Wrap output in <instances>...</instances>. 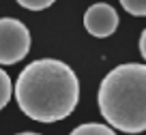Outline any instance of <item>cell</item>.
<instances>
[{"label":"cell","instance_id":"cell-10","mask_svg":"<svg viewBox=\"0 0 146 135\" xmlns=\"http://www.w3.org/2000/svg\"><path fill=\"white\" fill-rule=\"evenodd\" d=\"M17 135H41V133H35V131H24V133H17Z\"/></svg>","mask_w":146,"mask_h":135},{"label":"cell","instance_id":"cell-1","mask_svg":"<svg viewBox=\"0 0 146 135\" xmlns=\"http://www.w3.org/2000/svg\"><path fill=\"white\" fill-rule=\"evenodd\" d=\"M13 95L30 120L50 124L64 120L78 107L80 79L62 60L39 58L19 73Z\"/></svg>","mask_w":146,"mask_h":135},{"label":"cell","instance_id":"cell-9","mask_svg":"<svg viewBox=\"0 0 146 135\" xmlns=\"http://www.w3.org/2000/svg\"><path fill=\"white\" fill-rule=\"evenodd\" d=\"M140 54H142V58L146 60V28L142 30V34H140Z\"/></svg>","mask_w":146,"mask_h":135},{"label":"cell","instance_id":"cell-8","mask_svg":"<svg viewBox=\"0 0 146 135\" xmlns=\"http://www.w3.org/2000/svg\"><path fill=\"white\" fill-rule=\"evenodd\" d=\"M19 7H24L28 11H43L54 7V0H19Z\"/></svg>","mask_w":146,"mask_h":135},{"label":"cell","instance_id":"cell-4","mask_svg":"<svg viewBox=\"0 0 146 135\" xmlns=\"http://www.w3.org/2000/svg\"><path fill=\"white\" fill-rule=\"evenodd\" d=\"M84 28L97 39H105L118 28V13L108 2H95L84 13Z\"/></svg>","mask_w":146,"mask_h":135},{"label":"cell","instance_id":"cell-6","mask_svg":"<svg viewBox=\"0 0 146 135\" xmlns=\"http://www.w3.org/2000/svg\"><path fill=\"white\" fill-rule=\"evenodd\" d=\"M13 95V84H11V77L5 69H0V109H5L11 101Z\"/></svg>","mask_w":146,"mask_h":135},{"label":"cell","instance_id":"cell-2","mask_svg":"<svg viewBox=\"0 0 146 135\" xmlns=\"http://www.w3.org/2000/svg\"><path fill=\"white\" fill-rule=\"evenodd\" d=\"M97 101L110 129L146 131V64L127 62L112 69L101 81Z\"/></svg>","mask_w":146,"mask_h":135},{"label":"cell","instance_id":"cell-3","mask_svg":"<svg viewBox=\"0 0 146 135\" xmlns=\"http://www.w3.org/2000/svg\"><path fill=\"white\" fill-rule=\"evenodd\" d=\"M30 30L15 17H0V64H17L30 52Z\"/></svg>","mask_w":146,"mask_h":135},{"label":"cell","instance_id":"cell-7","mask_svg":"<svg viewBox=\"0 0 146 135\" xmlns=\"http://www.w3.org/2000/svg\"><path fill=\"white\" fill-rule=\"evenodd\" d=\"M120 7H123L127 13L135 15V17H144L146 15V0H123Z\"/></svg>","mask_w":146,"mask_h":135},{"label":"cell","instance_id":"cell-5","mask_svg":"<svg viewBox=\"0 0 146 135\" xmlns=\"http://www.w3.org/2000/svg\"><path fill=\"white\" fill-rule=\"evenodd\" d=\"M69 135H116L114 129H110L108 124H99V122H86L80 124L71 131Z\"/></svg>","mask_w":146,"mask_h":135}]
</instances>
